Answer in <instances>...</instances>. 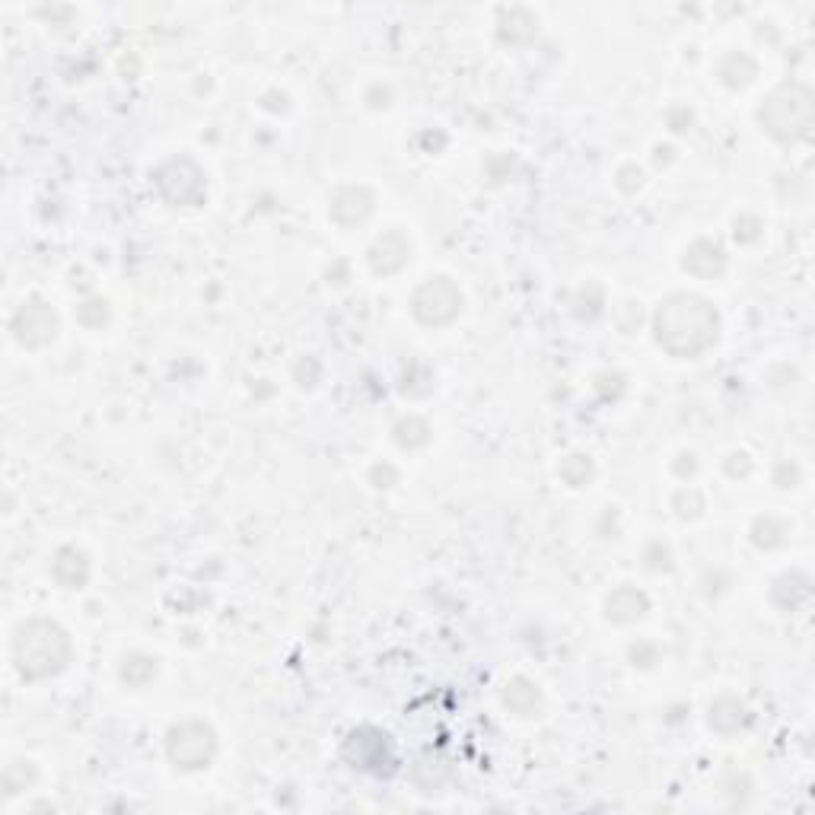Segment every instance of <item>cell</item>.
<instances>
[{
	"label": "cell",
	"mask_w": 815,
	"mask_h": 815,
	"mask_svg": "<svg viewBox=\"0 0 815 815\" xmlns=\"http://www.w3.org/2000/svg\"><path fill=\"white\" fill-rule=\"evenodd\" d=\"M653 338L675 360H695L720 341V312L698 293H669L653 312Z\"/></svg>",
	"instance_id": "1"
},
{
	"label": "cell",
	"mask_w": 815,
	"mask_h": 815,
	"mask_svg": "<svg viewBox=\"0 0 815 815\" xmlns=\"http://www.w3.org/2000/svg\"><path fill=\"white\" fill-rule=\"evenodd\" d=\"M13 669L23 682H48L71 666L74 644L58 621L51 618H26L13 631Z\"/></svg>",
	"instance_id": "2"
},
{
	"label": "cell",
	"mask_w": 815,
	"mask_h": 815,
	"mask_svg": "<svg viewBox=\"0 0 815 815\" xmlns=\"http://www.w3.org/2000/svg\"><path fill=\"white\" fill-rule=\"evenodd\" d=\"M761 131L780 144L806 141L815 118V93L806 83H784L765 96L755 112Z\"/></svg>",
	"instance_id": "3"
},
{
	"label": "cell",
	"mask_w": 815,
	"mask_h": 815,
	"mask_svg": "<svg viewBox=\"0 0 815 815\" xmlns=\"http://www.w3.org/2000/svg\"><path fill=\"white\" fill-rule=\"evenodd\" d=\"M166 755L179 771H204L217 758V733L204 720H179L166 733Z\"/></svg>",
	"instance_id": "4"
},
{
	"label": "cell",
	"mask_w": 815,
	"mask_h": 815,
	"mask_svg": "<svg viewBox=\"0 0 815 815\" xmlns=\"http://www.w3.org/2000/svg\"><path fill=\"white\" fill-rule=\"evenodd\" d=\"M465 297L453 277L437 274L411 293V316L427 328H443L459 319Z\"/></svg>",
	"instance_id": "5"
},
{
	"label": "cell",
	"mask_w": 815,
	"mask_h": 815,
	"mask_svg": "<svg viewBox=\"0 0 815 815\" xmlns=\"http://www.w3.org/2000/svg\"><path fill=\"white\" fill-rule=\"evenodd\" d=\"M153 185L169 204L176 207H198L207 198V176L192 156H169L166 163L156 166Z\"/></svg>",
	"instance_id": "6"
},
{
	"label": "cell",
	"mask_w": 815,
	"mask_h": 815,
	"mask_svg": "<svg viewBox=\"0 0 815 815\" xmlns=\"http://www.w3.org/2000/svg\"><path fill=\"white\" fill-rule=\"evenodd\" d=\"M58 312L51 309L45 300L39 297H29L23 300L20 306H16L13 312V319H10V335L13 341L20 344V348H45V344H51L58 338Z\"/></svg>",
	"instance_id": "7"
},
{
	"label": "cell",
	"mask_w": 815,
	"mask_h": 815,
	"mask_svg": "<svg viewBox=\"0 0 815 815\" xmlns=\"http://www.w3.org/2000/svg\"><path fill=\"white\" fill-rule=\"evenodd\" d=\"M344 758L360 771H379L392 761V742L383 730L376 726H360L344 742Z\"/></svg>",
	"instance_id": "8"
},
{
	"label": "cell",
	"mask_w": 815,
	"mask_h": 815,
	"mask_svg": "<svg viewBox=\"0 0 815 815\" xmlns=\"http://www.w3.org/2000/svg\"><path fill=\"white\" fill-rule=\"evenodd\" d=\"M376 211V195L367 185H341L328 198V217H332L338 227L354 230L360 223H367Z\"/></svg>",
	"instance_id": "9"
},
{
	"label": "cell",
	"mask_w": 815,
	"mask_h": 815,
	"mask_svg": "<svg viewBox=\"0 0 815 815\" xmlns=\"http://www.w3.org/2000/svg\"><path fill=\"white\" fill-rule=\"evenodd\" d=\"M367 258H370V268L376 274H383V277L398 274L411 262V239L402 230H386L383 236H376Z\"/></svg>",
	"instance_id": "10"
},
{
	"label": "cell",
	"mask_w": 815,
	"mask_h": 815,
	"mask_svg": "<svg viewBox=\"0 0 815 815\" xmlns=\"http://www.w3.org/2000/svg\"><path fill=\"white\" fill-rule=\"evenodd\" d=\"M682 268L688 274H695L701 277V281H714V277H720L726 271V249L720 246L717 239H695L691 246L685 249L682 255Z\"/></svg>",
	"instance_id": "11"
},
{
	"label": "cell",
	"mask_w": 815,
	"mask_h": 815,
	"mask_svg": "<svg viewBox=\"0 0 815 815\" xmlns=\"http://www.w3.org/2000/svg\"><path fill=\"white\" fill-rule=\"evenodd\" d=\"M647 612H650V596L631 583H621L605 596V618H609L612 624H634Z\"/></svg>",
	"instance_id": "12"
},
{
	"label": "cell",
	"mask_w": 815,
	"mask_h": 815,
	"mask_svg": "<svg viewBox=\"0 0 815 815\" xmlns=\"http://www.w3.org/2000/svg\"><path fill=\"white\" fill-rule=\"evenodd\" d=\"M90 574H93V564H90V554L77 545H64L58 548L55 561H51V577H55L58 586L64 589H83L90 583Z\"/></svg>",
	"instance_id": "13"
},
{
	"label": "cell",
	"mask_w": 815,
	"mask_h": 815,
	"mask_svg": "<svg viewBox=\"0 0 815 815\" xmlns=\"http://www.w3.org/2000/svg\"><path fill=\"white\" fill-rule=\"evenodd\" d=\"M539 36V16L529 7H504L497 13V39L504 45H529Z\"/></svg>",
	"instance_id": "14"
},
{
	"label": "cell",
	"mask_w": 815,
	"mask_h": 815,
	"mask_svg": "<svg viewBox=\"0 0 815 815\" xmlns=\"http://www.w3.org/2000/svg\"><path fill=\"white\" fill-rule=\"evenodd\" d=\"M749 723H752V710L745 707V701H739L733 695H720L707 710V726L717 736H736Z\"/></svg>",
	"instance_id": "15"
},
{
	"label": "cell",
	"mask_w": 815,
	"mask_h": 815,
	"mask_svg": "<svg viewBox=\"0 0 815 815\" xmlns=\"http://www.w3.org/2000/svg\"><path fill=\"white\" fill-rule=\"evenodd\" d=\"M812 599V580L800 570H790V574H780L771 586V602L784 612H796Z\"/></svg>",
	"instance_id": "16"
},
{
	"label": "cell",
	"mask_w": 815,
	"mask_h": 815,
	"mask_svg": "<svg viewBox=\"0 0 815 815\" xmlns=\"http://www.w3.org/2000/svg\"><path fill=\"white\" fill-rule=\"evenodd\" d=\"M504 707L516 717H539L542 714V691L535 682L523 679V675H516L504 685V695H500Z\"/></svg>",
	"instance_id": "17"
},
{
	"label": "cell",
	"mask_w": 815,
	"mask_h": 815,
	"mask_svg": "<svg viewBox=\"0 0 815 815\" xmlns=\"http://www.w3.org/2000/svg\"><path fill=\"white\" fill-rule=\"evenodd\" d=\"M717 77L723 86H730V90H745V86L758 77V61L752 55H745V51H726L717 64Z\"/></svg>",
	"instance_id": "18"
},
{
	"label": "cell",
	"mask_w": 815,
	"mask_h": 815,
	"mask_svg": "<svg viewBox=\"0 0 815 815\" xmlns=\"http://www.w3.org/2000/svg\"><path fill=\"white\" fill-rule=\"evenodd\" d=\"M118 675L128 688H144V685H150L156 679V660L147 653H141V650L125 653V656H121Z\"/></svg>",
	"instance_id": "19"
},
{
	"label": "cell",
	"mask_w": 815,
	"mask_h": 815,
	"mask_svg": "<svg viewBox=\"0 0 815 815\" xmlns=\"http://www.w3.org/2000/svg\"><path fill=\"white\" fill-rule=\"evenodd\" d=\"M787 535H790V526L780 516H758L755 523H752V542L761 551L780 548V545L787 542Z\"/></svg>",
	"instance_id": "20"
},
{
	"label": "cell",
	"mask_w": 815,
	"mask_h": 815,
	"mask_svg": "<svg viewBox=\"0 0 815 815\" xmlns=\"http://www.w3.org/2000/svg\"><path fill=\"white\" fill-rule=\"evenodd\" d=\"M392 437L398 446L411 453V449H421L430 443V424L424 418H418V414H408V418H402L392 427Z\"/></svg>",
	"instance_id": "21"
},
{
	"label": "cell",
	"mask_w": 815,
	"mask_h": 815,
	"mask_svg": "<svg viewBox=\"0 0 815 815\" xmlns=\"http://www.w3.org/2000/svg\"><path fill=\"white\" fill-rule=\"evenodd\" d=\"M593 459L583 456V453H570L561 459L558 465V475L564 478V484H570V488H583V484L593 481Z\"/></svg>",
	"instance_id": "22"
},
{
	"label": "cell",
	"mask_w": 815,
	"mask_h": 815,
	"mask_svg": "<svg viewBox=\"0 0 815 815\" xmlns=\"http://www.w3.org/2000/svg\"><path fill=\"white\" fill-rule=\"evenodd\" d=\"M112 319V306L109 300H102V297H90V300H83L77 306V322L83 328H106Z\"/></svg>",
	"instance_id": "23"
},
{
	"label": "cell",
	"mask_w": 815,
	"mask_h": 815,
	"mask_svg": "<svg viewBox=\"0 0 815 815\" xmlns=\"http://www.w3.org/2000/svg\"><path fill=\"white\" fill-rule=\"evenodd\" d=\"M672 510L679 519H698L704 513V494L695 488H682L672 497Z\"/></svg>",
	"instance_id": "24"
},
{
	"label": "cell",
	"mask_w": 815,
	"mask_h": 815,
	"mask_svg": "<svg viewBox=\"0 0 815 815\" xmlns=\"http://www.w3.org/2000/svg\"><path fill=\"white\" fill-rule=\"evenodd\" d=\"M644 561H647V570H653V574H663V570H672V551L663 542H653L644 551Z\"/></svg>",
	"instance_id": "25"
},
{
	"label": "cell",
	"mask_w": 815,
	"mask_h": 815,
	"mask_svg": "<svg viewBox=\"0 0 815 815\" xmlns=\"http://www.w3.org/2000/svg\"><path fill=\"white\" fill-rule=\"evenodd\" d=\"M733 236H736L739 242H755V239L761 236V220L752 217V214L736 217V220H733Z\"/></svg>",
	"instance_id": "26"
},
{
	"label": "cell",
	"mask_w": 815,
	"mask_h": 815,
	"mask_svg": "<svg viewBox=\"0 0 815 815\" xmlns=\"http://www.w3.org/2000/svg\"><path fill=\"white\" fill-rule=\"evenodd\" d=\"M628 653H631V663L640 666V669H650L653 663H660V650H656V644H647V640L634 644Z\"/></svg>",
	"instance_id": "27"
},
{
	"label": "cell",
	"mask_w": 815,
	"mask_h": 815,
	"mask_svg": "<svg viewBox=\"0 0 815 815\" xmlns=\"http://www.w3.org/2000/svg\"><path fill=\"white\" fill-rule=\"evenodd\" d=\"M640 185H644V169H640V166L628 163V166H621V169H618V188H621V192L634 195Z\"/></svg>",
	"instance_id": "28"
},
{
	"label": "cell",
	"mask_w": 815,
	"mask_h": 815,
	"mask_svg": "<svg viewBox=\"0 0 815 815\" xmlns=\"http://www.w3.org/2000/svg\"><path fill=\"white\" fill-rule=\"evenodd\" d=\"M800 481H803V472H800V465H796V462H780L777 465V472H774V484H777V488L787 491V488H796Z\"/></svg>",
	"instance_id": "29"
},
{
	"label": "cell",
	"mask_w": 815,
	"mask_h": 815,
	"mask_svg": "<svg viewBox=\"0 0 815 815\" xmlns=\"http://www.w3.org/2000/svg\"><path fill=\"white\" fill-rule=\"evenodd\" d=\"M574 306H577V309H574V312H577V319H596L599 312H602V306H605V293H599L596 300H586V297H583V290H580V297H577Z\"/></svg>",
	"instance_id": "30"
},
{
	"label": "cell",
	"mask_w": 815,
	"mask_h": 815,
	"mask_svg": "<svg viewBox=\"0 0 815 815\" xmlns=\"http://www.w3.org/2000/svg\"><path fill=\"white\" fill-rule=\"evenodd\" d=\"M370 481H373V488H392V484H398V472L383 462V465H373V472H370Z\"/></svg>",
	"instance_id": "31"
},
{
	"label": "cell",
	"mask_w": 815,
	"mask_h": 815,
	"mask_svg": "<svg viewBox=\"0 0 815 815\" xmlns=\"http://www.w3.org/2000/svg\"><path fill=\"white\" fill-rule=\"evenodd\" d=\"M672 472L679 475V478L698 475V456L695 453H679V459H675V465H672Z\"/></svg>",
	"instance_id": "32"
},
{
	"label": "cell",
	"mask_w": 815,
	"mask_h": 815,
	"mask_svg": "<svg viewBox=\"0 0 815 815\" xmlns=\"http://www.w3.org/2000/svg\"><path fill=\"white\" fill-rule=\"evenodd\" d=\"M726 472H730L733 478H745L752 472V459L745 453H733L730 459H726Z\"/></svg>",
	"instance_id": "33"
},
{
	"label": "cell",
	"mask_w": 815,
	"mask_h": 815,
	"mask_svg": "<svg viewBox=\"0 0 815 815\" xmlns=\"http://www.w3.org/2000/svg\"><path fill=\"white\" fill-rule=\"evenodd\" d=\"M691 121H695V115H691L688 109H672V112H669V128H672L675 134L691 131Z\"/></svg>",
	"instance_id": "34"
},
{
	"label": "cell",
	"mask_w": 815,
	"mask_h": 815,
	"mask_svg": "<svg viewBox=\"0 0 815 815\" xmlns=\"http://www.w3.org/2000/svg\"><path fill=\"white\" fill-rule=\"evenodd\" d=\"M389 99H392V90H389V86H383V83H376L373 90L367 93V102H370L373 109H386Z\"/></svg>",
	"instance_id": "35"
}]
</instances>
